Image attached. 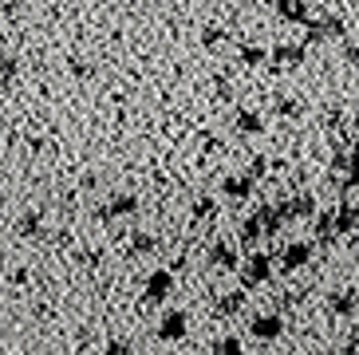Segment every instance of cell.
<instances>
[{
	"label": "cell",
	"instance_id": "obj_1",
	"mask_svg": "<svg viewBox=\"0 0 359 355\" xmlns=\"http://www.w3.org/2000/svg\"><path fill=\"white\" fill-rule=\"evenodd\" d=\"M273 253L264 249H249V257L245 261H237V276H241V288L245 293H253V288H261V284L273 281Z\"/></svg>",
	"mask_w": 359,
	"mask_h": 355
},
{
	"label": "cell",
	"instance_id": "obj_2",
	"mask_svg": "<svg viewBox=\"0 0 359 355\" xmlns=\"http://www.w3.org/2000/svg\"><path fill=\"white\" fill-rule=\"evenodd\" d=\"M312 253H316V245H312V241H288L285 249L273 257V264H280V276H296L300 269H308V264H312Z\"/></svg>",
	"mask_w": 359,
	"mask_h": 355
},
{
	"label": "cell",
	"instance_id": "obj_3",
	"mask_svg": "<svg viewBox=\"0 0 359 355\" xmlns=\"http://www.w3.org/2000/svg\"><path fill=\"white\" fill-rule=\"evenodd\" d=\"M174 296V269H154L142 284V304L154 308V304H166Z\"/></svg>",
	"mask_w": 359,
	"mask_h": 355
},
{
	"label": "cell",
	"instance_id": "obj_4",
	"mask_svg": "<svg viewBox=\"0 0 359 355\" xmlns=\"http://www.w3.org/2000/svg\"><path fill=\"white\" fill-rule=\"evenodd\" d=\"M276 206V213H280V221H308L312 213H316V194H292V198H280V201H273Z\"/></svg>",
	"mask_w": 359,
	"mask_h": 355
},
{
	"label": "cell",
	"instance_id": "obj_5",
	"mask_svg": "<svg viewBox=\"0 0 359 355\" xmlns=\"http://www.w3.org/2000/svg\"><path fill=\"white\" fill-rule=\"evenodd\" d=\"M186 332H190V316L182 308H170L158 320V328H154V340L158 344H178V340H186Z\"/></svg>",
	"mask_w": 359,
	"mask_h": 355
},
{
	"label": "cell",
	"instance_id": "obj_6",
	"mask_svg": "<svg viewBox=\"0 0 359 355\" xmlns=\"http://www.w3.org/2000/svg\"><path fill=\"white\" fill-rule=\"evenodd\" d=\"M249 335L261 340V344L280 340V335H285V320H280V312H257V316H249Z\"/></svg>",
	"mask_w": 359,
	"mask_h": 355
},
{
	"label": "cell",
	"instance_id": "obj_7",
	"mask_svg": "<svg viewBox=\"0 0 359 355\" xmlns=\"http://www.w3.org/2000/svg\"><path fill=\"white\" fill-rule=\"evenodd\" d=\"M135 213H138V198H135V194H115V198H107L103 206H99V213H95V217L111 225V221L135 217Z\"/></svg>",
	"mask_w": 359,
	"mask_h": 355
},
{
	"label": "cell",
	"instance_id": "obj_8",
	"mask_svg": "<svg viewBox=\"0 0 359 355\" xmlns=\"http://www.w3.org/2000/svg\"><path fill=\"white\" fill-rule=\"evenodd\" d=\"M237 261H241V257H237V249H233L229 241H213L210 253H205V264H210L217 276H225V272H237Z\"/></svg>",
	"mask_w": 359,
	"mask_h": 355
},
{
	"label": "cell",
	"instance_id": "obj_9",
	"mask_svg": "<svg viewBox=\"0 0 359 355\" xmlns=\"http://www.w3.org/2000/svg\"><path fill=\"white\" fill-rule=\"evenodd\" d=\"M304 32H308V43H324V40H339L348 32V24L339 16H320V20H308Z\"/></svg>",
	"mask_w": 359,
	"mask_h": 355
},
{
	"label": "cell",
	"instance_id": "obj_10",
	"mask_svg": "<svg viewBox=\"0 0 359 355\" xmlns=\"http://www.w3.org/2000/svg\"><path fill=\"white\" fill-rule=\"evenodd\" d=\"M355 300H359L355 284H348V288H336V293L327 296V312L339 316V320H351V316H355Z\"/></svg>",
	"mask_w": 359,
	"mask_h": 355
},
{
	"label": "cell",
	"instance_id": "obj_11",
	"mask_svg": "<svg viewBox=\"0 0 359 355\" xmlns=\"http://www.w3.org/2000/svg\"><path fill=\"white\" fill-rule=\"evenodd\" d=\"M257 189V178L249 174V170H245V174H229L222 182V198H229V201H245L249 198V194H253Z\"/></svg>",
	"mask_w": 359,
	"mask_h": 355
},
{
	"label": "cell",
	"instance_id": "obj_12",
	"mask_svg": "<svg viewBox=\"0 0 359 355\" xmlns=\"http://www.w3.org/2000/svg\"><path fill=\"white\" fill-rule=\"evenodd\" d=\"M276 8V16L285 24H308L312 20V8H308V0H269Z\"/></svg>",
	"mask_w": 359,
	"mask_h": 355
},
{
	"label": "cell",
	"instance_id": "obj_13",
	"mask_svg": "<svg viewBox=\"0 0 359 355\" xmlns=\"http://www.w3.org/2000/svg\"><path fill=\"white\" fill-rule=\"evenodd\" d=\"M312 245H336V225H332V209H316L312 213Z\"/></svg>",
	"mask_w": 359,
	"mask_h": 355
},
{
	"label": "cell",
	"instance_id": "obj_14",
	"mask_svg": "<svg viewBox=\"0 0 359 355\" xmlns=\"http://www.w3.org/2000/svg\"><path fill=\"white\" fill-rule=\"evenodd\" d=\"M304 52H308V43H276L273 52H269V63H276V67H300Z\"/></svg>",
	"mask_w": 359,
	"mask_h": 355
},
{
	"label": "cell",
	"instance_id": "obj_15",
	"mask_svg": "<svg viewBox=\"0 0 359 355\" xmlns=\"http://www.w3.org/2000/svg\"><path fill=\"white\" fill-rule=\"evenodd\" d=\"M332 225H336V237H355V206L351 201H339V206H332Z\"/></svg>",
	"mask_w": 359,
	"mask_h": 355
},
{
	"label": "cell",
	"instance_id": "obj_16",
	"mask_svg": "<svg viewBox=\"0 0 359 355\" xmlns=\"http://www.w3.org/2000/svg\"><path fill=\"white\" fill-rule=\"evenodd\" d=\"M253 213H257V221H261V233H264V241L280 237V229H285V221H280V213H276V206H273V201H264V206H257Z\"/></svg>",
	"mask_w": 359,
	"mask_h": 355
},
{
	"label": "cell",
	"instance_id": "obj_17",
	"mask_svg": "<svg viewBox=\"0 0 359 355\" xmlns=\"http://www.w3.org/2000/svg\"><path fill=\"white\" fill-rule=\"evenodd\" d=\"M16 233L28 241H43V209H28L20 221H16Z\"/></svg>",
	"mask_w": 359,
	"mask_h": 355
},
{
	"label": "cell",
	"instance_id": "obj_18",
	"mask_svg": "<svg viewBox=\"0 0 359 355\" xmlns=\"http://www.w3.org/2000/svg\"><path fill=\"white\" fill-rule=\"evenodd\" d=\"M245 300H249V293H245V288H233V293H225V296L213 300V312L217 316H237L245 308Z\"/></svg>",
	"mask_w": 359,
	"mask_h": 355
},
{
	"label": "cell",
	"instance_id": "obj_19",
	"mask_svg": "<svg viewBox=\"0 0 359 355\" xmlns=\"http://www.w3.org/2000/svg\"><path fill=\"white\" fill-rule=\"evenodd\" d=\"M237 237H241V245H245V249H257V245L264 241V233H261V221H257V213H249V217L241 221V233H237Z\"/></svg>",
	"mask_w": 359,
	"mask_h": 355
},
{
	"label": "cell",
	"instance_id": "obj_20",
	"mask_svg": "<svg viewBox=\"0 0 359 355\" xmlns=\"http://www.w3.org/2000/svg\"><path fill=\"white\" fill-rule=\"evenodd\" d=\"M150 253H158V237L154 233H135L130 237V257H150Z\"/></svg>",
	"mask_w": 359,
	"mask_h": 355
},
{
	"label": "cell",
	"instance_id": "obj_21",
	"mask_svg": "<svg viewBox=\"0 0 359 355\" xmlns=\"http://www.w3.org/2000/svg\"><path fill=\"white\" fill-rule=\"evenodd\" d=\"M264 119L257 111H237V135H261Z\"/></svg>",
	"mask_w": 359,
	"mask_h": 355
},
{
	"label": "cell",
	"instance_id": "obj_22",
	"mask_svg": "<svg viewBox=\"0 0 359 355\" xmlns=\"http://www.w3.org/2000/svg\"><path fill=\"white\" fill-rule=\"evenodd\" d=\"M237 60H241L245 67H261V63L269 60V52H264L261 43H241V48H237Z\"/></svg>",
	"mask_w": 359,
	"mask_h": 355
},
{
	"label": "cell",
	"instance_id": "obj_23",
	"mask_svg": "<svg viewBox=\"0 0 359 355\" xmlns=\"http://www.w3.org/2000/svg\"><path fill=\"white\" fill-rule=\"evenodd\" d=\"M16 72H20V60L16 55H0V87H12Z\"/></svg>",
	"mask_w": 359,
	"mask_h": 355
},
{
	"label": "cell",
	"instance_id": "obj_24",
	"mask_svg": "<svg viewBox=\"0 0 359 355\" xmlns=\"http://www.w3.org/2000/svg\"><path fill=\"white\" fill-rule=\"evenodd\" d=\"M190 213H194V221H210L213 213H217V201H213L210 194H205V198H198V201H194V209H190Z\"/></svg>",
	"mask_w": 359,
	"mask_h": 355
},
{
	"label": "cell",
	"instance_id": "obj_25",
	"mask_svg": "<svg viewBox=\"0 0 359 355\" xmlns=\"http://www.w3.org/2000/svg\"><path fill=\"white\" fill-rule=\"evenodd\" d=\"M210 355H241V340H237V335H222V340L210 347Z\"/></svg>",
	"mask_w": 359,
	"mask_h": 355
},
{
	"label": "cell",
	"instance_id": "obj_26",
	"mask_svg": "<svg viewBox=\"0 0 359 355\" xmlns=\"http://www.w3.org/2000/svg\"><path fill=\"white\" fill-rule=\"evenodd\" d=\"M135 347H130V340H123V335H111L107 340V355H130Z\"/></svg>",
	"mask_w": 359,
	"mask_h": 355
},
{
	"label": "cell",
	"instance_id": "obj_27",
	"mask_svg": "<svg viewBox=\"0 0 359 355\" xmlns=\"http://www.w3.org/2000/svg\"><path fill=\"white\" fill-rule=\"evenodd\" d=\"M201 43H205V48H213V43H225V32H222V28H205V32H201Z\"/></svg>",
	"mask_w": 359,
	"mask_h": 355
},
{
	"label": "cell",
	"instance_id": "obj_28",
	"mask_svg": "<svg viewBox=\"0 0 359 355\" xmlns=\"http://www.w3.org/2000/svg\"><path fill=\"white\" fill-rule=\"evenodd\" d=\"M320 355H344V351H320Z\"/></svg>",
	"mask_w": 359,
	"mask_h": 355
},
{
	"label": "cell",
	"instance_id": "obj_29",
	"mask_svg": "<svg viewBox=\"0 0 359 355\" xmlns=\"http://www.w3.org/2000/svg\"><path fill=\"white\" fill-rule=\"evenodd\" d=\"M241 355H245V351H241Z\"/></svg>",
	"mask_w": 359,
	"mask_h": 355
}]
</instances>
